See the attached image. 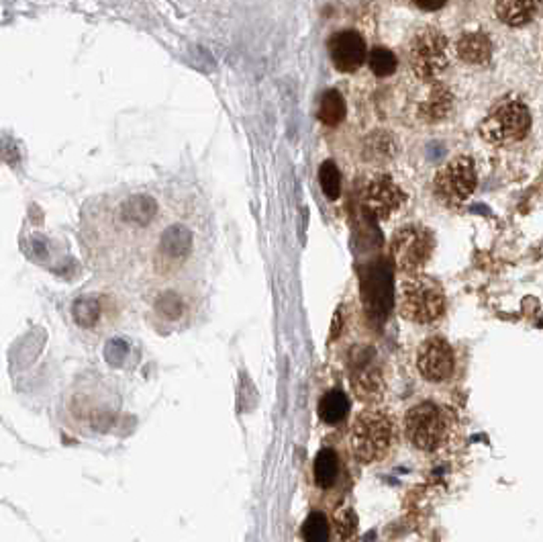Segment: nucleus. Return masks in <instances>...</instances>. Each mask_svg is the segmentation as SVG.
<instances>
[{
  "label": "nucleus",
  "instance_id": "nucleus-1",
  "mask_svg": "<svg viewBox=\"0 0 543 542\" xmlns=\"http://www.w3.org/2000/svg\"><path fill=\"white\" fill-rule=\"evenodd\" d=\"M396 422L388 409L366 407L356 415L349 428V448L362 465H376L393 453Z\"/></svg>",
  "mask_w": 543,
  "mask_h": 542
},
{
  "label": "nucleus",
  "instance_id": "nucleus-2",
  "mask_svg": "<svg viewBox=\"0 0 543 542\" xmlns=\"http://www.w3.org/2000/svg\"><path fill=\"white\" fill-rule=\"evenodd\" d=\"M447 307V297L441 283L433 276L417 273L405 275L396 290V309L407 321L427 326L441 320Z\"/></svg>",
  "mask_w": 543,
  "mask_h": 542
},
{
  "label": "nucleus",
  "instance_id": "nucleus-3",
  "mask_svg": "<svg viewBox=\"0 0 543 542\" xmlns=\"http://www.w3.org/2000/svg\"><path fill=\"white\" fill-rule=\"evenodd\" d=\"M409 445L423 453H435L449 442L452 436V415L435 401H421L409 407L402 422Z\"/></svg>",
  "mask_w": 543,
  "mask_h": 542
},
{
  "label": "nucleus",
  "instance_id": "nucleus-4",
  "mask_svg": "<svg viewBox=\"0 0 543 542\" xmlns=\"http://www.w3.org/2000/svg\"><path fill=\"white\" fill-rule=\"evenodd\" d=\"M532 111L516 95H507L488 111L480 123V137L494 145H511L525 140L532 131Z\"/></svg>",
  "mask_w": 543,
  "mask_h": 542
},
{
  "label": "nucleus",
  "instance_id": "nucleus-5",
  "mask_svg": "<svg viewBox=\"0 0 543 542\" xmlns=\"http://www.w3.org/2000/svg\"><path fill=\"white\" fill-rule=\"evenodd\" d=\"M435 250V236L425 226L410 223L394 231L390 254L402 275H417L427 267Z\"/></svg>",
  "mask_w": 543,
  "mask_h": 542
},
{
  "label": "nucleus",
  "instance_id": "nucleus-6",
  "mask_svg": "<svg viewBox=\"0 0 543 542\" xmlns=\"http://www.w3.org/2000/svg\"><path fill=\"white\" fill-rule=\"evenodd\" d=\"M449 42L440 29L425 27L409 43V66L421 81H435L449 64Z\"/></svg>",
  "mask_w": 543,
  "mask_h": 542
},
{
  "label": "nucleus",
  "instance_id": "nucleus-7",
  "mask_svg": "<svg viewBox=\"0 0 543 542\" xmlns=\"http://www.w3.org/2000/svg\"><path fill=\"white\" fill-rule=\"evenodd\" d=\"M478 184L472 158L458 156L437 170L433 178L435 195L449 205H458L472 197Z\"/></svg>",
  "mask_w": 543,
  "mask_h": 542
},
{
  "label": "nucleus",
  "instance_id": "nucleus-8",
  "mask_svg": "<svg viewBox=\"0 0 543 542\" xmlns=\"http://www.w3.org/2000/svg\"><path fill=\"white\" fill-rule=\"evenodd\" d=\"M417 371L429 383H446L452 379L455 371L452 344L441 336L427 338L417 352Z\"/></svg>",
  "mask_w": 543,
  "mask_h": 542
},
{
  "label": "nucleus",
  "instance_id": "nucleus-9",
  "mask_svg": "<svg viewBox=\"0 0 543 542\" xmlns=\"http://www.w3.org/2000/svg\"><path fill=\"white\" fill-rule=\"evenodd\" d=\"M327 51L335 68L340 72H346V74L360 70L368 56L366 42H363V37L354 29L333 33L327 42Z\"/></svg>",
  "mask_w": 543,
  "mask_h": 542
},
{
  "label": "nucleus",
  "instance_id": "nucleus-10",
  "mask_svg": "<svg viewBox=\"0 0 543 542\" xmlns=\"http://www.w3.org/2000/svg\"><path fill=\"white\" fill-rule=\"evenodd\" d=\"M407 201L405 190L396 184L388 174L370 178L363 190V203L372 209L379 220H388L394 211H399Z\"/></svg>",
  "mask_w": 543,
  "mask_h": 542
},
{
  "label": "nucleus",
  "instance_id": "nucleus-11",
  "mask_svg": "<svg viewBox=\"0 0 543 542\" xmlns=\"http://www.w3.org/2000/svg\"><path fill=\"white\" fill-rule=\"evenodd\" d=\"M541 0H494V12L509 27H525L538 17Z\"/></svg>",
  "mask_w": 543,
  "mask_h": 542
},
{
  "label": "nucleus",
  "instance_id": "nucleus-12",
  "mask_svg": "<svg viewBox=\"0 0 543 542\" xmlns=\"http://www.w3.org/2000/svg\"><path fill=\"white\" fill-rule=\"evenodd\" d=\"M354 393L362 401H376L384 393V376L379 365H372L370 360H363L354 367Z\"/></svg>",
  "mask_w": 543,
  "mask_h": 542
},
{
  "label": "nucleus",
  "instance_id": "nucleus-13",
  "mask_svg": "<svg viewBox=\"0 0 543 542\" xmlns=\"http://www.w3.org/2000/svg\"><path fill=\"white\" fill-rule=\"evenodd\" d=\"M455 51H458L462 62L470 66H486L493 58V43H490L486 33L472 31L460 37Z\"/></svg>",
  "mask_w": 543,
  "mask_h": 542
},
{
  "label": "nucleus",
  "instance_id": "nucleus-14",
  "mask_svg": "<svg viewBox=\"0 0 543 542\" xmlns=\"http://www.w3.org/2000/svg\"><path fill=\"white\" fill-rule=\"evenodd\" d=\"M341 477V459L335 448H321L313 461V479L315 485L321 489H331L340 484Z\"/></svg>",
  "mask_w": 543,
  "mask_h": 542
},
{
  "label": "nucleus",
  "instance_id": "nucleus-15",
  "mask_svg": "<svg viewBox=\"0 0 543 542\" xmlns=\"http://www.w3.org/2000/svg\"><path fill=\"white\" fill-rule=\"evenodd\" d=\"M349 409H352V401H349L348 393H343L341 389H329L319 399L317 414L325 426H340L349 415Z\"/></svg>",
  "mask_w": 543,
  "mask_h": 542
},
{
  "label": "nucleus",
  "instance_id": "nucleus-16",
  "mask_svg": "<svg viewBox=\"0 0 543 542\" xmlns=\"http://www.w3.org/2000/svg\"><path fill=\"white\" fill-rule=\"evenodd\" d=\"M452 111V92H449L443 84H435L429 97L421 103L419 115L423 121L437 123L446 119Z\"/></svg>",
  "mask_w": 543,
  "mask_h": 542
},
{
  "label": "nucleus",
  "instance_id": "nucleus-17",
  "mask_svg": "<svg viewBox=\"0 0 543 542\" xmlns=\"http://www.w3.org/2000/svg\"><path fill=\"white\" fill-rule=\"evenodd\" d=\"M346 113H348V105L340 90L329 89L323 92L319 101V111H317V117H319V121L323 125L335 128V125H340L343 119H346Z\"/></svg>",
  "mask_w": 543,
  "mask_h": 542
},
{
  "label": "nucleus",
  "instance_id": "nucleus-18",
  "mask_svg": "<svg viewBox=\"0 0 543 542\" xmlns=\"http://www.w3.org/2000/svg\"><path fill=\"white\" fill-rule=\"evenodd\" d=\"M192 234L184 226H174L165 231L162 237V254L168 260L182 262L190 254Z\"/></svg>",
  "mask_w": 543,
  "mask_h": 542
},
{
  "label": "nucleus",
  "instance_id": "nucleus-19",
  "mask_svg": "<svg viewBox=\"0 0 543 542\" xmlns=\"http://www.w3.org/2000/svg\"><path fill=\"white\" fill-rule=\"evenodd\" d=\"M333 528H331L327 515L315 510L307 515L301 526V537L304 542H329Z\"/></svg>",
  "mask_w": 543,
  "mask_h": 542
},
{
  "label": "nucleus",
  "instance_id": "nucleus-20",
  "mask_svg": "<svg viewBox=\"0 0 543 542\" xmlns=\"http://www.w3.org/2000/svg\"><path fill=\"white\" fill-rule=\"evenodd\" d=\"M366 58L370 70H372L379 78L393 76L396 68H399V59H396L394 51L384 48V45H376V48L370 50V54Z\"/></svg>",
  "mask_w": 543,
  "mask_h": 542
},
{
  "label": "nucleus",
  "instance_id": "nucleus-21",
  "mask_svg": "<svg viewBox=\"0 0 543 542\" xmlns=\"http://www.w3.org/2000/svg\"><path fill=\"white\" fill-rule=\"evenodd\" d=\"M319 182H321L323 195H325L329 201L340 199V195H341V174H340V168H337V164L333 160H325V162L321 164V168H319Z\"/></svg>",
  "mask_w": 543,
  "mask_h": 542
},
{
  "label": "nucleus",
  "instance_id": "nucleus-22",
  "mask_svg": "<svg viewBox=\"0 0 543 542\" xmlns=\"http://www.w3.org/2000/svg\"><path fill=\"white\" fill-rule=\"evenodd\" d=\"M103 309L96 299H80L74 306V317L82 328H95L101 321Z\"/></svg>",
  "mask_w": 543,
  "mask_h": 542
},
{
  "label": "nucleus",
  "instance_id": "nucleus-23",
  "mask_svg": "<svg viewBox=\"0 0 543 542\" xmlns=\"http://www.w3.org/2000/svg\"><path fill=\"white\" fill-rule=\"evenodd\" d=\"M393 151H394V143L386 134H376L366 142V156L372 158L376 162L386 160V158L393 156Z\"/></svg>",
  "mask_w": 543,
  "mask_h": 542
},
{
  "label": "nucleus",
  "instance_id": "nucleus-24",
  "mask_svg": "<svg viewBox=\"0 0 543 542\" xmlns=\"http://www.w3.org/2000/svg\"><path fill=\"white\" fill-rule=\"evenodd\" d=\"M157 312L165 317H170V320H176V317L184 315L182 297L174 293V290H165L160 299H157Z\"/></svg>",
  "mask_w": 543,
  "mask_h": 542
},
{
  "label": "nucleus",
  "instance_id": "nucleus-25",
  "mask_svg": "<svg viewBox=\"0 0 543 542\" xmlns=\"http://www.w3.org/2000/svg\"><path fill=\"white\" fill-rule=\"evenodd\" d=\"M333 520H335V532L340 534V538H352L354 537L356 526H357L354 510H349V507H346V510H340L335 514Z\"/></svg>",
  "mask_w": 543,
  "mask_h": 542
},
{
  "label": "nucleus",
  "instance_id": "nucleus-26",
  "mask_svg": "<svg viewBox=\"0 0 543 542\" xmlns=\"http://www.w3.org/2000/svg\"><path fill=\"white\" fill-rule=\"evenodd\" d=\"M413 3L419 6L421 11H427V12H433V11H440L446 6L449 0H413Z\"/></svg>",
  "mask_w": 543,
  "mask_h": 542
}]
</instances>
